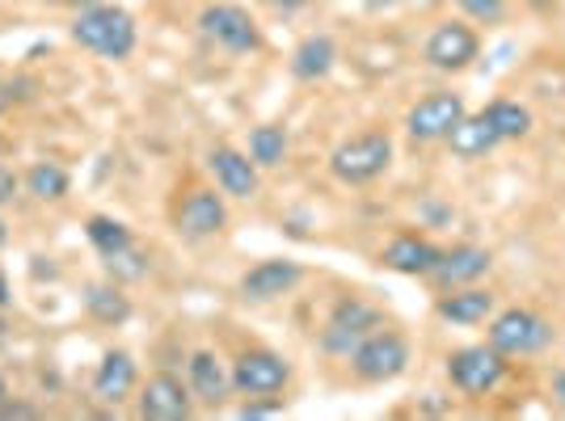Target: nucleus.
<instances>
[{"instance_id": "f257e3e1", "label": "nucleus", "mask_w": 565, "mask_h": 421, "mask_svg": "<svg viewBox=\"0 0 565 421\" xmlns=\"http://www.w3.org/2000/svg\"><path fill=\"white\" fill-rule=\"evenodd\" d=\"M72 43L89 55L102 60H131V51L140 43V30L136 18L122 9V4H94V9H81L76 22H72Z\"/></svg>"}, {"instance_id": "f03ea898", "label": "nucleus", "mask_w": 565, "mask_h": 421, "mask_svg": "<svg viewBox=\"0 0 565 421\" xmlns=\"http://www.w3.org/2000/svg\"><path fill=\"white\" fill-rule=\"evenodd\" d=\"M388 164H393V136L380 127L347 136L330 152V173L342 186H367V182L388 173Z\"/></svg>"}, {"instance_id": "7ed1b4c3", "label": "nucleus", "mask_w": 565, "mask_h": 421, "mask_svg": "<svg viewBox=\"0 0 565 421\" xmlns=\"http://www.w3.org/2000/svg\"><path fill=\"white\" fill-rule=\"evenodd\" d=\"M486 342L507 358H532L553 342V321L541 316L536 307H502L490 316V337Z\"/></svg>"}, {"instance_id": "20e7f679", "label": "nucleus", "mask_w": 565, "mask_h": 421, "mask_svg": "<svg viewBox=\"0 0 565 421\" xmlns=\"http://www.w3.org/2000/svg\"><path fill=\"white\" fill-rule=\"evenodd\" d=\"M199 34L224 55H254V51H262V30L254 22V13L241 9V4H228V0L207 4L199 13Z\"/></svg>"}, {"instance_id": "39448f33", "label": "nucleus", "mask_w": 565, "mask_h": 421, "mask_svg": "<svg viewBox=\"0 0 565 421\" xmlns=\"http://www.w3.org/2000/svg\"><path fill=\"white\" fill-rule=\"evenodd\" d=\"M351 367L363 384H388V379L405 375V367H409V342L401 337L397 328H384V325L372 328V333L354 346Z\"/></svg>"}, {"instance_id": "423d86ee", "label": "nucleus", "mask_w": 565, "mask_h": 421, "mask_svg": "<svg viewBox=\"0 0 565 421\" xmlns=\"http://www.w3.org/2000/svg\"><path fill=\"white\" fill-rule=\"evenodd\" d=\"M448 379L465 397H490L507 379V354H498L490 342L481 346H460L448 354Z\"/></svg>"}, {"instance_id": "0eeeda50", "label": "nucleus", "mask_w": 565, "mask_h": 421, "mask_svg": "<svg viewBox=\"0 0 565 421\" xmlns=\"http://www.w3.org/2000/svg\"><path fill=\"white\" fill-rule=\"evenodd\" d=\"M380 325H384L380 307H372L367 300H359V295H347V300L333 304L330 321H326V328H321V350L338 354V358H351L354 346Z\"/></svg>"}, {"instance_id": "6e6552de", "label": "nucleus", "mask_w": 565, "mask_h": 421, "mask_svg": "<svg viewBox=\"0 0 565 421\" xmlns=\"http://www.w3.org/2000/svg\"><path fill=\"white\" fill-rule=\"evenodd\" d=\"M469 115L465 110V97L439 89V94H426L423 101H414L405 110V136L414 143H439L451 136V127Z\"/></svg>"}, {"instance_id": "1a4fd4ad", "label": "nucleus", "mask_w": 565, "mask_h": 421, "mask_svg": "<svg viewBox=\"0 0 565 421\" xmlns=\"http://www.w3.org/2000/svg\"><path fill=\"white\" fill-rule=\"evenodd\" d=\"M291 384V363L275 350H245L233 363V388L241 397H279Z\"/></svg>"}, {"instance_id": "9d476101", "label": "nucleus", "mask_w": 565, "mask_h": 421, "mask_svg": "<svg viewBox=\"0 0 565 421\" xmlns=\"http://www.w3.org/2000/svg\"><path fill=\"white\" fill-rule=\"evenodd\" d=\"M173 228L186 240H207V236H220L228 228V203H224V190L215 194L207 186L186 190V198L173 210Z\"/></svg>"}, {"instance_id": "9b49d317", "label": "nucleus", "mask_w": 565, "mask_h": 421, "mask_svg": "<svg viewBox=\"0 0 565 421\" xmlns=\"http://www.w3.org/2000/svg\"><path fill=\"white\" fill-rule=\"evenodd\" d=\"M481 55V39L469 22H439L430 30L423 47V60L439 72H465Z\"/></svg>"}, {"instance_id": "f8f14e48", "label": "nucleus", "mask_w": 565, "mask_h": 421, "mask_svg": "<svg viewBox=\"0 0 565 421\" xmlns=\"http://www.w3.org/2000/svg\"><path fill=\"white\" fill-rule=\"evenodd\" d=\"M136 409L143 421H186L194 413V397H190V384H182L173 371H157L140 388Z\"/></svg>"}, {"instance_id": "ddd939ff", "label": "nucleus", "mask_w": 565, "mask_h": 421, "mask_svg": "<svg viewBox=\"0 0 565 421\" xmlns=\"http://www.w3.org/2000/svg\"><path fill=\"white\" fill-rule=\"evenodd\" d=\"M207 169H212L215 186L224 190L228 198H258L262 190V169L249 161V152H241L233 143H215L207 152Z\"/></svg>"}, {"instance_id": "4468645a", "label": "nucleus", "mask_w": 565, "mask_h": 421, "mask_svg": "<svg viewBox=\"0 0 565 421\" xmlns=\"http://www.w3.org/2000/svg\"><path fill=\"white\" fill-rule=\"evenodd\" d=\"M186 384H190V397L203 400L207 409H220L224 400L233 397V367L220 358L215 350H194L186 358Z\"/></svg>"}, {"instance_id": "2eb2a0df", "label": "nucleus", "mask_w": 565, "mask_h": 421, "mask_svg": "<svg viewBox=\"0 0 565 421\" xmlns=\"http://www.w3.org/2000/svg\"><path fill=\"white\" fill-rule=\"evenodd\" d=\"M439 258H444V249L418 233H401L380 249V266L393 270V274H405V279H430Z\"/></svg>"}, {"instance_id": "dca6fc26", "label": "nucleus", "mask_w": 565, "mask_h": 421, "mask_svg": "<svg viewBox=\"0 0 565 421\" xmlns=\"http://www.w3.org/2000/svg\"><path fill=\"white\" fill-rule=\"evenodd\" d=\"M300 279H305L300 261H287V258L258 261L254 270H245V274H241V295H245V300H254V304H270V300L291 295V291L300 287Z\"/></svg>"}, {"instance_id": "f3484780", "label": "nucleus", "mask_w": 565, "mask_h": 421, "mask_svg": "<svg viewBox=\"0 0 565 421\" xmlns=\"http://www.w3.org/2000/svg\"><path fill=\"white\" fill-rule=\"evenodd\" d=\"M490 266H494L490 249H481V245H456V249H444V258L430 270V279L439 282L444 291H456V287H472L477 279H486Z\"/></svg>"}, {"instance_id": "a211bd4d", "label": "nucleus", "mask_w": 565, "mask_h": 421, "mask_svg": "<svg viewBox=\"0 0 565 421\" xmlns=\"http://www.w3.org/2000/svg\"><path fill=\"white\" fill-rule=\"evenodd\" d=\"M136 384H140V371H136V358L127 350H110L102 354V363H97L94 371V397L102 404H122V400L136 392Z\"/></svg>"}, {"instance_id": "6ab92c4d", "label": "nucleus", "mask_w": 565, "mask_h": 421, "mask_svg": "<svg viewBox=\"0 0 565 421\" xmlns=\"http://www.w3.org/2000/svg\"><path fill=\"white\" fill-rule=\"evenodd\" d=\"M435 312L448 321V325H481L498 312V300L490 287H456V291H444Z\"/></svg>"}, {"instance_id": "aec40b11", "label": "nucleus", "mask_w": 565, "mask_h": 421, "mask_svg": "<svg viewBox=\"0 0 565 421\" xmlns=\"http://www.w3.org/2000/svg\"><path fill=\"white\" fill-rule=\"evenodd\" d=\"M338 64V43H333L330 34H308L300 47L291 51V76L296 80H326Z\"/></svg>"}, {"instance_id": "412c9836", "label": "nucleus", "mask_w": 565, "mask_h": 421, "mask_svg": "<svg viewBox=\"0 0 565 421\" xmlns=\"http://www.w3.org/2000/svg\"><path fill=\"white\" fill-rule=\"evenodd\" d=\"M444 143H448V148L456 152V156H460V161H477V156L494 152V148H498L502 140H498L494 127L486 122V115L477 110V115H465V118H460V122L451 127V136H448Z\"/></svg>"}, {"instance_id": "4be33fe9", "label": "nucleus", "mask_w": 565, "mask_h": 421, "mask_svg": "<svg viewBox=\"0 0 565 421\" xmlns=\"http://www.w3.org/2000/svg\"><path fill=\"white\" fill-rule=\"evenodd\" d=\"M486 122L498 131V140H523V136H532V110L523 106V101H511V97H494L486 110Z\"/></svg>"}, {"instance_id": "5701e85b", "label": "nucleus", "mask_w": 565, "mask_h": 421, "mask_svg": "<svg viewBox=\"0 0 565 421\" xmlns=\"http://www.w3.org/2000/svg\"><path fill=\"white\" fill-rule=\"evenodd\" d=\"M85 312L94 316L97 325H122L127 316H131V300L118 291V282H94L89 291H85Z\"/></svg>"}, {"instance_id": "b1692460", "label": "nucleus", "mask_w": 565, "mask_h": 421, "mask_svg": "<svg viewBox=\"0 0 565 421\" xmlns=\"http://www.w3.org/2000/svg\"><path fill=\"white\" fill-rule=\"evenodd\" d=\"M85 236H89V245L97 249V258L102 261L115 258V253H122V249H131V245H136L131 228H127L122 219H115V215H89Z\"/></svg>"}, {"instance_id": "393cba45", "label": "nucleus", "mask_w": 565, "mask_h": 421, "mask_svg": "<svg viewBox=\"0 0 565 421\" xmlns=\"http://www.w3.org/2000/svg\"><path fill=\"white\" fill-rule=\"evenodd\" d=\"M72 177L64 164L55 161H34L25 169V190L34 194V198H43V203H60L64 194H68Z\"/></svg>"}, {"instance_id": "a878e982", "label": "nucleus", "mask_w": 565, "mask_h": 421, "mask_svg": "<svg viewBox=\"0 0 565 421\" xmlns=\"http://www.w3.org/2000/svg\"><path fill=\"white\" fill-rule=\"evenodd\" d=\"M249 161L258 164V169H275V164L287 161V131H282L279 122H262L249 131Z\"/></svg>"}, {"instance_id": "bb28decb", "label": "nucleus", "mask_w": 565, "mask_h": 421, "mask_svg": "<svg viewBox=\"0 0 565 421\" xmlns=\"http://www.w3.org/2000/svg\"><path fill=\"white\" fill-rule=\"evenodd\" d=\"M106 270H110L115 282H140L148 274V253H143L140 245H131V249H122L115 258H106Z\"/></svg>"}, {"instance_id": "cd10ccee", "label": "nucleus", "mask_w": 565, "mask_h": 421, "mask_svg": "<svg viewBox=\"0 0 565 421\" xmlns=\"http://www.w3.org/2000/svg\"><path fill=\"white\" fill-rule=\"evenodd\" d=\"M460 4V13L477 25H498L507 18V0H456Z\"/></svg>"}, {"instance_id": "c85d7f7f", "label": "nucleus", "mask_w": 565, "mask_h": 421, "mask_svg": "<svg viewBox=\"0 0 565 421\" xmlns=\"http://www.w3.org/2000/svg\"><path fill=\"white\" fill-rule=\"evenodd\" d=\"M275 413H282V397H249L236 409V418H275Z\"/></svg>"}, {"instance_id": "c756f323", "label": "nucleus", "mask_w": 565, "mask_h": 421, "mask_svg": "<svg viewBox=\"0 0 565 421\" xmlns=\"http://www.w3.org/2000/svg\"><path fill=\"white\" fill-rule=\"evenodd\" d=\"M18 190H22V177H18L9 164H0V207H4V203H13V198H18Z\"/></svg>"}, {"instance_id": "7c9ffc66", "label": "nucleus", "mask_w": 565, "mask_h": 421, "mask_svg": "<svg viewBox=\"0 0 565 421\" xmlns=\"http://www.w3.org/2000/svg\"><path fill=\"white\" fill-rule=\"evenodd\" d=\"M548 392H553V400L565 409V367H562V371H553V379H548Z\"/></svg>"}, {"instance_id": "2f4dec72", "label": "nucleus", "mask_w": 565, "mask_h": 421, "mask_svg": "<svg viewBox=\"0 0 565 421\" xmlns=\"http://www.w3.org/2000/svg\"><path fill=\"white\" fill-rule=\"evenodd\" d=\"M266 4H270V9H279V13H296L305 0H266Z\"/></svg>"}, {"instance_id": "473e14b6", "label": "nucleus", "mask_w": 565, "mask_h": 421, "mask_svg": "<svg viewBox=\"0 0 565 421\" xmlns=\"http://www.w3.org/2000/svg\"><path fill=\"white\" fill-rule=\"evenodd\" d=\"M13 304V287H9V279H4V270H0V307Z\"/></svg>"}, {"instance_id": "72a5a7b5", "label": "nucleus", "mask_w": 565, "mask_h": 421, "mask_svg": "<svg viewBox=\"0 0 565 421\" xmlns=\"http://www.w3.org/2000/svg\"><path fill=\"white\" fill-rule=\"evenodd\" d=\"M9 101H13V89H9V85H4V80H0V115H4V110H9Z\"/></svg>"}, {"instance_id": "f704fd0d", "label": "nucleus", "mask_w": 565, "mask_h": 421, "mask_svg": "<svg viewBox=\"0 0 565 421\" xmlns=\"http://www.w3.org/2000/svg\"><path fill=\"white\" fill-rule=\"evenodd\" d=\"M64 4H72L81 13V9H94V4H106V0H64Z\"/></svg>"}, {"instance_id": "c9c22d12", "label": "nucleus", "mask_w": 565, "mask_h": 421, "mask_svg": "<svg viewBox=\"0 0 565 421\" xmlns=\"http://www.w3.org/2000/svg\"><path fill=\"white\" fill-rule=\"evenodd\" d=\"M4 245H9V224L0 219V249H4Z\"/></svg>"}, {"instance_id": "e433bc0d", "label": "nucleus", "mask_w": 565, "mask_h": 421, "mask_svg": "<svg viewBox=\"0 0 565 421\" xmlns=\"http://www.w3.org/2000/svg\"><path fill=\"white\" fill-rule=\"evenodd\" d=\"M9 337V321H4V307H0V342Z\"/></svg>"}, {"instance_id": "4c0bfd02", "label": "nucleus", "mask_w": 565, "mask_h": 421, "mask_svg": "<svg viewBox=\"0 0 565 421\" xmlns=\"http://www.w3.org/2000/svg\"><path fill=\"white\" fill-rule=\"evenodd\" d=\"M9 400V384H4V375H0V404Z\"/></svg>"}]
</instances>
